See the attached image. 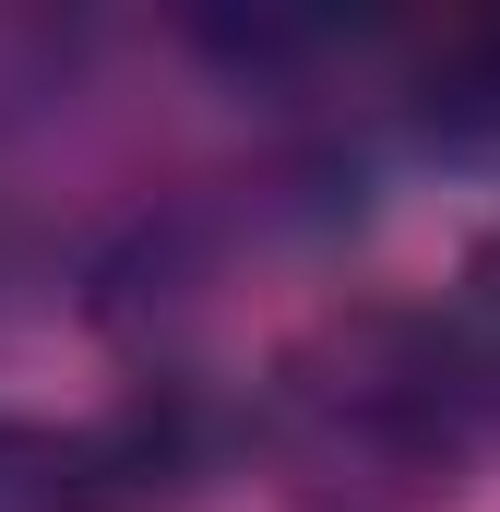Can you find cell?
I'll list each match as a JSON object with an SVG mask.
<instances>
[{
	"mask_svg": "<svg viewBox=\"0 0 500 512\" xmlns=\"http://www.w3.org/2000/svg\"><path fill=\"white\" fill-rule=\"evenodd\" d=\"M0 512H131V489H120L96 429L0 417Z\"/></svg>",
	"mask_w": 500,
	"mask_h": 512,
	"instance_id": "cell-3",
	"label": "cell"
},
{
	"mask_svg": "<svg viewBox=\"0 0 500 512\" xmlns=\"http://www.w3.org/2000/svg\"><path fill=\"white\" fill-rule=\"evenodd\" d=\"M405 120L453 155H500V12H465L405 48Z\"/></svg>",
	"mask_w": 500,
	"mask_h": 512,
	"instance_id": "cell-2",
	"label": "cell"
},
{
	"mask_svg": "<svg viewBox=\"0 0 500 512\" xmlns=\"http://www.w3.org/2000/svg\"><path fill=\"white\" fill-rule=\"evenodd\" d=\"M12 239H24V215H12V179H0V274H12Z\"/></svg>",
	"mask_w": 500,
	"mask_h": 512,
	"instance_id": "cell-5",
	"label": "cell"
},
{
	"mask_svg": "<svg viewBox=\"0 0 500 512\" xmlns=\"http://www.w3.org/2000/svg\"><path fill=\"white\" fill-rule=\"evenodd\" d=\"M429 334H441V370H453V393H465L477 441H500V227L465 251L453 298L429 310Z\"/></svg>",
	"mask_w": 500,
	"mask_h": 512,
	"instance_id": "cell-4",
	"label": "cell"
},
{
	"mask_svg": "<svg viewBox=\"0 0 500 512\" xmlns=\"http://www.w3.org/2000/svg\"><path fill=\"white\" fill-rule=\"evenodd\" d=\"M250 429L334 512H429L465 489V453H477V417L441 370V334L405 298H346V310L298 322L262 370Z\"/></svg>",
	"mask_w": 500,
	"mask_h": 512,
	"instance_id": "cell-1",
	"label": "cell"
}]
</instances>
